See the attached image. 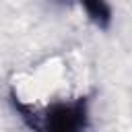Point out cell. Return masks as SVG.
Returning a JSON list of instances; mask_svg holds the SVG:
<instances>
[{
  "label": "cell",
  "instance_id": "2",
  "mask_svg": "<svg viewBox=\"0 0 132 132\" xmlns=\"http://www.w3.org/2000/svg\"><path fill=\"white\" fill-rule=\"evenodd\" d=\"M82 4V8L87 10L89 19L97 25V27H107L111 23V8L107 6L105 0H78Z\"/></svg>",
  "mask_w": 132,
  "mask_h": 132
},
{
  "label": "cell",
  "instance_id": "1",
  "mask_svg": "<svg viewBox=\"0 0 132 132\" xmlns=\"http://www.w3.org/2000/svg\"><path fill=\"white\" fill-rule=\"evenodd\" d=\"M85 118H87V109H85V101H76V103H58L54 107H50L47 116H45V128L50 130H78L85 126Z\"/></svg>",
  "mask_w": 132,
  "mask_h": 132
},
{
  "label": "cell",
  "instance_id": "3",
  "mask_svg": "<svg viewBox=\"0 0 132 132\" xmlns=\"http://www.w3.org/2000/svg\"><path fill=\"white\" fill-rule=\"evenodd\" d=\"M62 2H66V0H62Z\"/></svg>",
  "mask_w": 132,
  "mask_h": 132
}]
</instances>
